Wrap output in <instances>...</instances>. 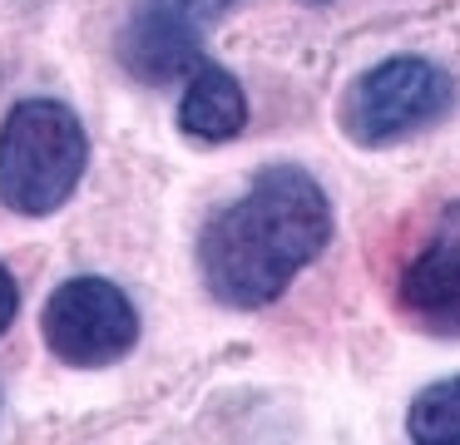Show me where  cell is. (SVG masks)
Instances as JSON below:
<instances>
[{
    "label": "cell",
    "instance_id": "cell-1",
    "mask_svg": "<svg viewBox=\"0 0 460 445\" xmlns=\"http://www.w3.org/2000/svg\"><path fill=\"white\" fill-rule=\"evenodd\" d=\"M332 243V203L322 183L297 164H268L233 203L203 223L199 277L213 302L258 312L278 302L302 267Z\"/></svg>",
    "mask_w": 460,
    "mask_h": 445
},
{
    "label": "cell",
    "instance_id": "cell-8",
    "mask_svg": "<svg viewBox=\"0 0 460 445\" xmlns=\"http://www.w3.org/2000/svg\"><path fill=\"white\" fill-rule=\"evenodd\" d=\"M406 431L420 445H456L460 441V376H446V381H430L426 391H416Z\"/></svg>",
    "mask_w": 460,
    "mask_h": 445
},
{
    "label": "cell",
    "instance_id": "cell-7",
    "mask_svg": "<svg viewBox=\"0 0 460 445\" xmlns=\"http://www.w3.org/2000/svg\"><path fill=\"white\" fill-rule=\"evenodd\" d=\"M179 129L199 144H228L248 129V94L223 65L203 59L189 79H183L179 99Z\"/></svg>",
    "mask_w": 460,
    "mask_h": 445
},
{
    "label": "cell",
    "instance_id": "cell-10",
    "mask_svg": "<svg viewBox=\"0 0 460 445\" xmlns=\"http://www.w3.org/2000/svg\"><path fill=\"white\" fill-rule=\"evenodd\" d=\"M317 5H322V0H317Z\"/></svg>",
    "mask_w": 460,
    "mask_h": 445
},
{
    "label": "cell",
    "instance_id": "cell-4",
    "mask_svg": "<svg viewBox=\"0 0 460 445\" xmlns=\"http://www.w3.org/2000/svg\"><path fill=\"white\" fill-rule=\"evenodd\" d=\"M40 336L50 346V356H60L65 366L80 371H100L114 366L119 356L134 352L139 342V312L124 297L119 282L110 277H65L40 312Z\"/></svg>",
    "mask_w": 460,
    "mask_h": 445
},
{
    "label": "cell",
    "instance_id": "cell-3",
    "mask_svg": "<svg viewBox=\"0 0 460 445\" xmlns=\"http://www.w3.org/2000/svg\"><path fill=\"white\" fill-rule=\"evenodd\" d=\"M456 109V79L420 55H396L371 65L341 99V129L361 148H386Z\"/></svg>",
    "mask_w": 460,
    "mask_h": 445
},
{
    "label": "cell",
    "instance_id": "cell-9",
    "mask_svg": "<svg viewBox=\"0 0 460 445\" xmlns=\"http://www.w3.org/2000/svg\"><path fill=\"white\" fill-rule=\"evenodd\" d=\"M15 312H21V287H15V277H11V267L0 263V336L11 332V322H15Z\"/></svg>",
    "mask_w": 460,
    "mask_h": 445
},
{
    "label": "cell",
    "instance_id": "cell-5",
    "mask_svg": "<svg viewBox=\"0 0 460 445\" xmlns=\"http://www.w3.org/2000/svg\"><path fill=\"white\" fill-rule=\"evenodd\" d=\"M238 0H139L119 35V59L144 85L189 79L203 65V35Z\"/></svg>",
    "mask_w": 460,
    "mask_h": 445
},
{
    "label": "cell",
    "instance_id": "cell-2",
    "mask_svg": "<svg viewBox=\"0 0 460 445\" xmlns=\"http://www.w3.org/2000/svg\"><path fill=\"white\" fill-rule=\"evenodd\" d=\"M90 164V134L60 99H21L0 124V208L50 218L70 203Z\"/></svg>",
    "mask_w": 460,
    "mask_h": 445
},
{
    "label": "cell",
    "instance_id": "cell-6",
    "mask_svg": "<svg viewBox=\"0 0 460 445\" xmlns=\"http://www.w3.org/2000/svg\"><path fill=\"white\" fill-rule=\"evenodd\" d=\"M396 302L420 332L460 336V198L440 208L411 263L401 267Z\"/></svg>",
    "mask_w": 460,
    "mask_h": 445
}]
</instances>
